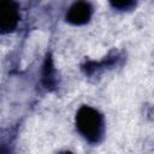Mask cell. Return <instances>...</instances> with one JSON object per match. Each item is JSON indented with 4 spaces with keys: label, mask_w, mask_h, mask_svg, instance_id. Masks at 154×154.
<instances>
[{
    "label": "cell",
    "mask_w": 154,
    "mask_h": 154,
    "mask_svg": "<svg viewBox=\"0 0 154 154\" xmlns=\"http://www.w3.org/2000/svg\"><path fill=\"white\" fill-rule=\"evenodd\" d=\"M76 126L85 140L96 143L103 134V118L96 109L82 106L76 114Z\"/></svg>",
    "instance_id": "cell-1"
},
{
    "label": "cell",
    "mask_w": 154,
    "mask_h": 154,
    "mask_svg": "<svg viewBox=\"0 0 154 154\" xmlns=\"http://www.w3.org/2000/svg\"><path fill=\"white\" fill-rule=\"evenodd\" d=\"M19 22L18 7L12 1L0 0V32L12 31Z\"/></svg>",
    "instance_id": "cell-2"
},
{
    "label": "cell",
    "mask_w": 154,
    "mask_h": 154,
    "mask_svg": "<svg viewBox=\"0 0 154 154\" xmlns=\"http://www.w3.org/2000/svg\"><path fill=\"white\" fill-rule=\"evenodd\" d=\"M91 17V6L88 2L78 1L75 2L70 10L67 11L66 19L69 23L75 25H82L85 24Z\"/></svg>",
    "instance_id": "cell-3"
},
{
    "label": "cell",
    "mask_w": 154,
    "mask_h": 154,
    "mask_svg": "<svg viewBox=\"0 0 154 154\" xmlns=\"http://www.w3.org/2000/svg\"><path fill=\"white\" fill-rule=\"evenodd\" d=\"M112 5L117 8H122V10H126V8H130L132 7L135 4L132 1H122V2H112Z\"/></svg>",
    "instance_id": "cell-4"
},
{
    "label": "cell",
    "mask_w": 154,
    "mask_h": 154,
    "mask_svg": "<svg viewBox=\"0 0 154 154\" xmlns=\"http://www.w3.org/2000/svg\"><path fill=\"white\" fill-rule=\"evenodd\" d=\"M61 154H72V153H70V152H65V153H61Z\"/></svg>",
    "instance_id": "cell-5"
}]
</instances>
